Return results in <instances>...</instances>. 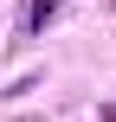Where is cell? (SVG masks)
<instances>
[{"mask_svg":"<svg viewBox=\"0 0 116 122\" xmlns=\"http://www.w3.org/2000/svg\"><path fill=\"white\" fill-rule=\"evenodd\" d=\"M52 13H58V0H32V13H26V26H32V32H39V26H45V19H52Z\"/></svg>","mask_w":116,"mask_h":122,"instance_id":"1","label":"cell"},{"mask_svg":"<svg viewBox=\"0 0 116 122\" xmlns=\"http://www.w3.org/2000/svg\"><path fill=\"white\" fill-rule=\"evenodd\" d=\"M26 122H32V116H26Z\"/></svg>","mask_w":116,"mask_h":122,"instance_id":"2","label":"cell"}]
</instances>
